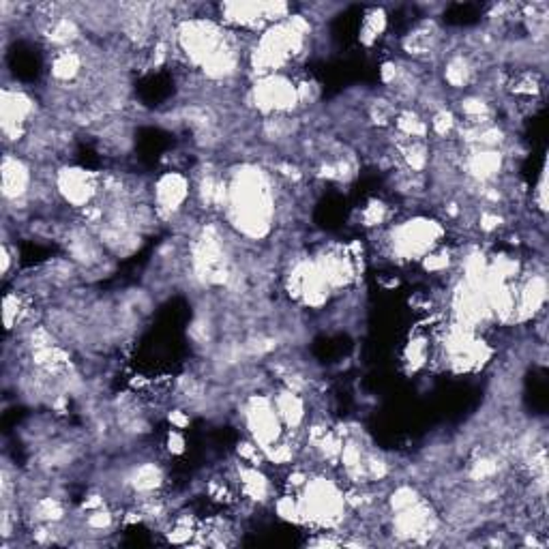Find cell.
Returning a JSON list of instances; mask_svg holds the SVG:
<instances>
[{
    "instance_id": "6da1fadb",
    "label": "cell",
    "mask_w": 549,
    "mask_h": 549,
    "mask_svg": "<svg viewBox=\"0 0 549 549\" xmlns=\"http://www.w3.org/2000/svg\"><path fill=\"white\" fill-rule=\"evenodd\" d=\"M440 237H442V228L436 221L414 219L395 228L391 234V245L397 256L408 257V260H412V257L419 260V257H425L429 251L436 247Z\"/></svg>"
},
{
    "instance_id": "ba28073f",
    "label": "cell",
    "mask_w": 549,
    "mask_h": 549,
    "mask_svg": "<svg viewBox=\"0 0 549 549\" xmlns=\"http://www.w3.org/2000/svg\"><path fill=\"white\" fill-rule=\"evenodd\" d=\"M273 404L285 427L296 429L305 419V405H302L301 395L292 391V388H285V391L274 395Z\"/></svg>"
},
{
    "instance_id": "7c38bea8",
    "label": "cell",
    "mask_w": 549,
    "mask_h": 549,
    "mask_svg": "<svg viewBox=\"0 0 549 549\" xmlns=\"http://www.w3.org/2000/svg\"><path fill=\"white\" fill-rule=\"evenodd\" d=\"M112 524H114L112 513L103 511V507L95 508V511L88 515V519H86V526H88L90 530H107Z\"/></svg>"
},
{
    "instance_id": "7a4b0ae2",
    "label": "cell",
    "mask_w": 549,
    "mask_h": 549,
    "mask_svg": "<svg viewBox=\"0 0 549 549\" xmlns=\"http://www.w3.org/2000/svg\"><path fill=\"white\" fill-rule=\"evenodd\" d=\"M247 425L251 436H254V442L260 446L262 453H265L266 449H271L273 444L279 442L284 423L279 419L277 410H274L273 399L265 397V395H257V397L249 399Z\"/></svg>"
},
{
    "instance_id": "8992f818",
    "label": "cell",
    "mask_w": 549,
    "mask_h": 549,
    "mask_svg": "<svg viewBox=\"0 0 549 549\" xmlns=\"http://www.w3.org/2000/svg\"><path fill=\"white\" fill-rule=\"evenodd\" d=\"M189 196V181L179 172H168L154 185V202L162 215H174Z\"/></svg>"
},
{
    "instance_id": "277c9868",
    "label": "cell",
    "mask_w": 549,
    "mask_h": 549,
    "mask_svg": "<svg viewBox=\"0 0 549 549\" xmlns=\"http://www.w3.org/2000/svg\"><path fill=\"white\" fill-rule=\"evenodd\" d=\"M0 112H3V134L7 142H17L24 135V125L33 116L34 103L31 97L22 90H3V103H0Z\"/></svg>"
},
{
    "instance_id": "4fadbf2b",
    "label": "cell",
    "mask_w": 549,
    "mask_h": 549,
    "mask_svg": "<svg viewBox=\"0 0 549 549\" xmlns=\"http://www.w3.org/2000/svg\"><path fill=\"white\" fill-rule=\"evenodd\" d=\"M385 213H386V206L380 204V202H371L368 209H365L363 213V219L368 226H380L382 219H385Z\"/></svg>"
},
{
    "instance_id": "30bf717a",
    "label": "cell",
    "mask_w": 549,
    "mask_h": 549,
    "mask_svg": "<svg viewBox=\"0 0 549 549\" xmlns=\"http://www.w3.org/2000/svg\"><path fill=\"white\" fill-rule=\"evenodd\" d=\"M240 483H243L245 496H249L251 500H266L268 498V480L262 472H257V468H243L240 470Z\"/></svg>"
},
{
    "instance_id": "3957f363",
    "label": "cell",
    "mask_w": 549,
    "mask_h": 549,
    "mask_svg": "<svg viewBox=\"0 0 549 549\" xmlns=\"http://www.w3.org/2000/svg\"><path fill=\"white\" fill-rule=\"evenodd\" d=\"M254 101L257 110L266 114H285L294 110L296 103H299V90L288 78L271 73L256 84Z\"/></svg>"
},
{
    "instance_id": "5b68a950",
    "label": "cell",
    "mask_w": 549,
    "mask_h": 549,
    "mask_svg": "<svg viewBox=\"0 0 549 549\" xmlns=\"http://www.w3.org/2000/svg\"><path fill=\"white\" fill-rule=\"evenodd\" d=\"M56 187H59L60 196L76 209H88L99 191V182L95 176L79 168L60 170L56 176Z\"/></svg>"
},
{
    "instance_id": "9c48e42d",
    "label": "cell",
    "mask_w": 549,
    "mask_h": 549,
    "mask_svg": "<svg viewBox=\"0 0 549 549\" xmlns=\"http://www.w3.org/2000/svg\"><path fill=\"white\" fill-rule=\"evenodd\" d=\"M82 71V56L73 50L56 51L54 60H51V76L59 82H71Z\"/></svg>"
},
{
    "instance_id": "8fae6325",
    "label": "cell",
    "mask_w": 549,
    "mask_h": 549,
    "mask_svg": "<svg viewBox=\"0 0 549 549\" xmlns=\"http://www.w3.org/2000/svg\"><path fill=\"white\" fill-rule=\"evenodd\" d=\"M470 76H472L470 62L461 59V56H455V59H451L449 65H446L444 78L453 88H463V86L470 82Z\"/></svg>"
},
{
    "instance_id": "52a82bcc",
    "label": "cell",
    "mask_w": 549,
    "mask_h": 549,
    "mask_svg": "<svg viewBox=\"0 0 549 549\" xmlns=\"http://www.w3.org/2000/svg\"><path fill=\"white\" fill-rule=\"evenodd\" d=\"M31 168L15 154H5L3 159V196L9 202H20L31 189Z\"/></svg>"
},
{
    "instance_id": "5bb4252c",
    "label": "cell",
    "mask_w": 549,
    "mask_h": 549,
    "mask_svg": "<svg viewBox=\"0 0 549 549\" xmlns=\"http://www.w3.org/2000/svg\"><path fill=\"white\" fill-rule=\"evenodd\" d=\"M168 449L172 453H182V451H185V438H182L179 429H172L168 433Z\"/></svg>"
}]
</instances>
